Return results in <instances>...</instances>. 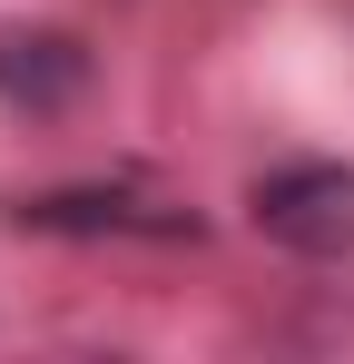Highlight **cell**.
I'll list each match as a JSON object with an SVG mask.
<instances>
[{
  "mask_svg": "<svg viewBox=\"0 0 354 364\" xmlns=\"http://www.w3.org/2000/svg\"><path fill=\"white\" fill-rule=\"evenodd\" d=\"M246 217H256L266 246H286L305 266H335V256H354V168H335V158L266 168L246 187Z\"/></svg>",
  "mask_w": 354,
  "mask_h": 364,
  "instance_id": "6da1fadb",
  "label": "cell"
},
{
  "mask_svg": "<svg viewBox=\"0 0 354 364\" xmlns=\"http://www.w3.org/2000/svg\"><path fill=\"white\" fill-rule=\"evenodd\" d=\"M20 227H40V237H197L187 207H148L128 187H50L20 207Z\"/></svg>",
  "mask_w": 354,
  "mask_h": 364,
  "instance_id": "7a4b0ae2",
  "label": "cell"
},
{
  "mask_svg": "<svg viewBox=\"0 0 354 364\" xmlns=\"http://www.w3.org/2000/svg\"><path fill=\"white\" fill-rule=\"evenodd\" d=\"M79 89H89V50H79L69 30H0V99H10V109L50 119Z\"/></svg>",
  "mask_w": 354,
  "mask_h": 364,
  "instance_id": "3957f363",
  "label": "cell"
}]
</instances>
